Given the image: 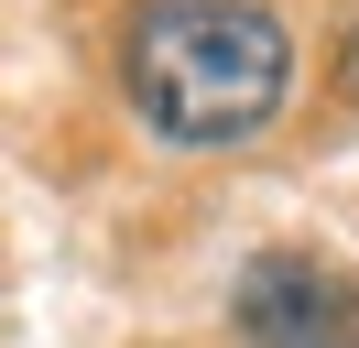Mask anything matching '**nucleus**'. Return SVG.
I'll list each match as a JSON object with an SVG mask.
<instances>
[{
	"instance_id": "obj_2",
	"label": "nucleus",
	"mask_w": 359,
	"mask_h": 348,
	"mask_svg": "<svg viewBox=\"0 0 359 348\" xmlns=\"http://www.w3.org/2000/svg\"><path fill=\"white\" fill-rule=\"evenodd\" d=\"M229 326L250 348H359V272L316 250H262L229 294Z\"/></svg>"
},
{
	"instance_id": "obj_1",
	"label": "nucleus",
	"mask_w": 359,
	"mask_h": 348,
	"mask_svg": "<svg viewBox=\"0 0 359 348\" xmlns=\"http://www.w3.org/2000/svg\"><path fill=\"white\" fill-rule=\"evenodd\" d=\"M120 87L142 130L175 152H218L283 109L294 87V33L272 0H142L120 22Z\"/></svg>"
},
{
	"instance_id": "obj_3",
	"label": "nucleus",
	"mask_w": 359,
	"mask_h": 348,
	"mask_svg": "<svg viewBox=\"0 0 359 348\" xmlns=\"http://www.w3.org/2000/svg\"><path fill=\"white\" fill-rule=\"evenodd\" d=\"M337 87H348V98H359V33H348V65H337Z\"/></svg>"
}]
</instances>
